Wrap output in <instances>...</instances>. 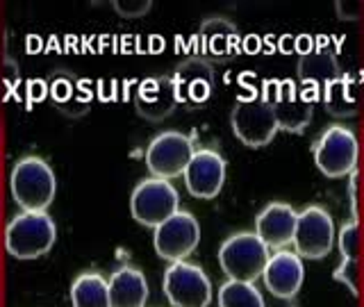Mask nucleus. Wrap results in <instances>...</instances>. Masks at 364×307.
I'll list each match as a JSON object with an SVG mask.
<instances>
[{
  "label": "nucleus",
  "instance_id": "nucleus-1",
  "mask_svg": "<svg viewBox=\"0 0 364 307\" xmlns=\"http://www.w3.org/2000/svg\"><path fill=\"white\" fill-rule=\"evenodd\" d=\"M9 189L23 212H46L57 193L55 171L41 157H23L11 168Z\"/></svg>",
  "mask_w": 364,
  "mask_h": 307
},
{
  "label": "nucleus",
  "instance_id": "nucleus-2",
  "mask_svg": "<svg viewBox=\"0 0 364 307\" xmlns=\"http://www.w3.org/2000/svg\"><path fill=\"white\" fill-rule=\"evenodd\" d=\"M57 227L46 212H21L5 230V248L16 259H37L55 246Z\"/></svg>",
  "mask_w": 364,
  "mask_h": 307
},
{
  "label": "nucleus",
  "instance_id": "nucleus-3",
  "mask_svg": "<svg viewBox=\"0 0 364 307\" xmlns=\"http://www.w3.org/2000/svg\"><path fill=\"white\" fill-rule=\"evenodd\" d=\"M269 262V248L255 232L228 237L219 248V264L228 280L255 282Z\"/></svg>",
  "mask_w": 364,
  "mask_h": 307
},
{
  "label": "nucleus",
  "instance_id": "nucleus-4",
  "mask_svg": "<svg viewBox=\"0 0 364 307\" xmlns=\"http://www.w3.org/2000/svg\"><path fill=\"white\" fill-rule=\"evenodd\" d=\"M358 136L346 125H333V128L323 130L314 144V162L326 178L350 176L358 166Z\"/></svg>",
  "mask_w": 364,
  "mask_h": 307
},
{
  "label": "nucleus",
  "instance_id": "nucleus-5",
  "mask_svg": "<svg viewBox=\"0 0 364 307\" xmlns=\"http://www.w3.org/2000/svg\"><path fill=\"white\" fill-rule=\"evenodd\" d=\"M180 210L178 189L168 180L148 178L134 187L130 196V212L136 223L157 227Z\"/></svg>",
  "mask_w": 364,
  "mask_h": 307
},
{
  "label": "nucleus",
  "instance_id": "nucleus-6",
  "mask_svg": "<svg viewBox=\"0 0 364 307\" xmlns=\"http://www.w3.org/2000/svg\"><path fill=\"white\" fill-rule=\"evenodd\" d=\"M164 296L173 307H208L212 303V282L198 264L173 262L162 280Z\"/></svg>",
  "mask_w": 364,
  "mask_h": 307
},
{
  "label": "nucleus",
  "instance_id": "nucleus-7",
  "mask_svg": "<svg viewBox=\"0 0 364 307\" xmlns=\"http://www.w3.org/2000/svg\"><path fill=\"white\" fill-rule=\"evenodd\" d=\"M193 153H196V148H193V141L187 134L166 130L162 134H157L155 139L148 144L146 166L151 171L153 178L171 180L185 173Z\"/></svg>",
  "mask_w": 364,
  "mask_h": 307
},
{
  "label": "nucleus",
  "instance_id": "nucleus-8",
  "mask_svg": "<svg viewBox=\"0 0 364 307\" xmlns=\"http://www.w3.org/2000/svg\"><path fill=\"white\" fill-rule=\"evenodd\" d=\"M232 132L248 148H262L273 141L278 132V123L273 109L264 98L239 100L230 114Z\"/></svg>",
  "mask_w": 364,
  "mask_h": 307
},
{
  "label": "nucleus",
  "instance_id": "nucleus-9",
  "mask_svg": "<svg viewBox=\"0 0 364 307\" xmlns=\"http://www.w3.org/2000/svg\"><path fill=\"white\" fill-rule=\"evenodd\" d=\"M276 117L278 130L301 134L312 121L314 102L303 94V89L294 80H278L273 82L264 98Z\"/></svg>",
  "mask_w": 364,
  "mask_h": 307
},
{
  "label": "nucleus",
  "instance_id": "nucleus-10",
  "mask_svg": "<svg viewBox=\"0 0 364 307\" xmlns=\"http://www.w3.org/2000/svg\"><path fill=\"white\" fill-rule=\"evenodd\" d=\"M335 246V223L323 208L310 205L299 212L294 232V248L296 255L307 259H321Z\"/></svg>",
  "mask_w": 364,
  "mask_h": 307
},
{
  "label": "nucleus",
  "instance_id": "nucleus-11",
  "mask_svg": "<svg viewBox=\"0 0 364 307\" xmlns=\"http://www.w3.org/2000/svg\"><path fill=\"white\" fill-rule=\"evenodd\" d=\"M198 242H200V225L196 221V216L182 210H178L162 225H157L153 237L155 253L162 259H168L171 264L187 259L196 250Z\"/></svg>",
  "mask_w": 364,
  "mask_h": 307
},
{
  "label": "nucleus",
  "instance_id": "nucleus-12",
  "mask_svg": "<svg viewBox=\"0 0 364 307\" xmlns=\"http://www.w3.org/2000/svg\"><path fill=\"white\" fill-rule=\"evenodd\" d=\"M182 176H185L187 191L193 198H216L225 182V159L212 148H200V151L193 153Z\"/></svg>",
  "mask_w": 364,
  "mask_h": 307
},
{
  "label": "nucleus",
  "instance_id": "nucleus-13",
  "mask_svg": "<svg viewBox=\"0 0 364 307\" xmlns=\"http://www.w3.org/2000/svg\"><path fill=\"white\" fill-rule=\"evenodd\" d=\"M296 71H299V85L303 89V94L312 102L321 100L328 87L335 85L337 80L344 75L335 53H330L326 48L303 53Z\"/></svg>",
  "mask_w": 364,
  "mask_h": 307
},
{
  "label": "nucleus",
  "instance_id": "nucleus-14",
  "mask_svg": "<svg viewBox=\"0 0 364 307\" xmlns=\"http://www.w3.org/2000/svg\"><path fill=\"white\" fill-rule=\"evenodd\" d=\"M171 80H173L178 102H182V105L198 107L212 96L214 71L205 57H189V60L180 62Z\"/></svg>",
  "mask_w": 364,
  "mask_h": 307
},
{
  "label": "nucleus",
  "instance_id": "nucleus-15",
  "mask_svg": "<svg viewBox=\"0 0 364 307\" xmlns=\"http://www.w3.org/2000/svg\"><path fill=\"white\" fill-rule=\"evenodd\" d=\"M48 96L64 117L80 119L89 112L91 100H94V91H91V85L87 80L75 75L73 71L57 68L48 77Z\"/></svg>",
  "mask_w": 364,
  "mask_h": 307
},
{
  "label": "nucleus",
  "instance_id": "nucleus-16",
  "mask_svg": "<svg viewBox=\"0 0 364 307\" xmlns=\"http://www.w3.org/2000/svg\"><path fill=\"white\" fill-rule=\"evenodd\" d=\"M178 105L180 102H178L171 75H151L141 80L139 87H136L134 107H136V114L146 121H151V123L164 121L176 112Z\"/></svg>",
  "mask_w": 364,
  "mask_h": 307
},
{
  "label": "nucleus",
  "instance_id": "nucleus-17",
  "mask_svg": "<svg viewBox=\"0 0 364 307\" xmlns=\"http://www.w3.org/2000/svg\"><path fill=\"white\" fill-rule=\"evenodd\" d=\"M262 278H264L267 289L273 296H278V298H291V296L301 291L303 280H305L301 255H296L291 250H284V248L269 255Z\"/></svg>",
  "mask_w": 364,
  "mask_h": 307
},
{
  "label": "nucleus",
  "instance_id": "nucleus-18",
  "mask_svg": "<svg viewBox=\"0 0 364 307\" xmlns=\"http://www.w3.org/2000/svg\"><path fill=\"white\" fill-rule=\"evenodd\" d=\"M296 221L299 212L287 203H269L264 210L257 214L255 221V235L264 242V246L271 250H282L287 244L294 242Z\"/></svg>",
  "mask_w": 364,
  "mask_h": 307
},
{
  "label": "nucleus",
  "instance_id": "nucleus-19",
  "mask_svg": "<svg viewBox=\"0 0 364 307\" xmlns=\"http://www.w3.org/2000/svg\"><path fill=\"white\" fill-rule=\"evenodd\" d=\"M200 53L214 62H228L239 50V30L232 21L223 16H210L198 30Z\"/></svg>",
  "mask_w": 364,
  "mask_h": 307
},
{
  "label": "nucleus",
  "instance_id": "nucleus-20",
  "mask_svg": "<svg viewBox=\"0 0 364 307\" xmlns=\"http://www.w3.org/2000/svg\"><path fill=\"white\" fill-rule=\"evenodd\" d=\"M148 282L146 276L134 266H121L109 278V303L112 307H146Z\"/></svg>",
  "mask_w": 364,
  "mask_h": 307
},
{
  "label": "nucleus",
  "instance_id": "nucleus-21",
  "mask_svg": "<svg viewBox=\"0 0 364 307\" xmlns=\"http://www.w3.org/2000/svg\"><path fill=\"white\" fill-rule=\"evenodd\" d=\"M73 307H112L109 282L96 271L80 273L71 284Z\"/></svg>",
  "mask_w": 364,
  "mask_h": 307
},
{
  "label": "nucleus",
  "instance_id": "nucleus-22",
  "mask_svg": "<svg viewBox=\"0 0 364 307\" xmlns=\"http://www.w3.org/2000/svg\"><path fill=\"white\" fill-rule=\"evenodd\" d=\"M323 105L326 112L333 114L335 119H353L360 107V96H358V85L350 75H341L335 85H330L323 94Z\"/></svg>",
  "mask_w": 364,
  "mask_h": 307
},
{
  "label": "nucleus",
  "instance_id": "nucleus-23",
  "mask_svg": "<svg viewBox=\"0 0 364 307\" xmlns=\"http://www.w3.org/2000/svg\"><path fill=\"white\" fill-rule=\"evenodd\" d=\"M219 307H264V298L253 282L228 280L219 289Z\"/></svg>",
  "mask_w": 364,
  "mask_h": 307
},
{
  "label": "nucleus",
  "instance_id": "nucleus-24",
  "mask_svg": "<svg viewBox=\"0 0 364 307\" xmlns=\"http://www.w3.org/2000/svg\"><path fill=\"white\" fill-rule=\"evenodd\" d=\"M360 246H362L360 223L358 219H353L341 225L339 230V253L344 259H360Z\"/></svg>",
  "mask_w": 364,
  "mask_h": 307
},
{
  "label": "nucleus",
  "instance_id": "nucleus-25",
  "mask_svg": "<svg viewBox=\"0 0 364 307\" xmlns=\"http://www.w3.org/2000/svg\"><path fill=\"white\" fill-rule=\"evenodd\" d=\"M335 280L344 284L353 296H360V259L341 257L339 266L335 269Z\"/></svg>",
  "mask_w": 364,
  "mask_h": 307
},
{
  "label": "nucleus",
  "instance_id": "nucleus-26",
  "mask_svg": "<svg viewBox=\"0 0 364 307\" xmlns=\"http://www.w3.org/2000/svg\"><path fill=\"white\" fill-rule=\"evenodd\" d=\"M112 7L123 18H141L153 9V3L151 0H117Z\"/></svg>",
  "mask_w": 364,
  "mask_h": 307
},
{
  "label": "nucleus",
  "instance_id": "nucleus-27",
  "mask_svg": "<svg viewBox=\"0 0 364 307\" xmlns=\"http://www.w3.org/2000/svg\"><path fill=\"white\" fill-rule=\"evenodd\" d=\"M18 66L11 60H5V66L0 68V100H5L11 94V87L18 82Z\"/></svg>",
  "mask_w": 364,
  "mask_h": 307
},
{
  "label": "nucleus",
  "instance_id": "nucleus-28",
  "mask_svg": "<svg viewBox=\"0 0 364 307\" xmlns=\"http://www.w3.org/2000/svg\"><path fill=\"white\" fill-rule=\"evenodd\" d=\"M335 7H337L339 18H344V21H355L362 16V11H364L362 3H337Z\"/></svg>",
  "mask_w": 364,
  "mask_h": 307
},
{
  "label": "nucleus",
  "instance_id": "nucleus-29",
  "mask_svg": "<svg viewBox=\"0 0 364 307\" xmlns=\"http://www.w3.org/2000/svg\"><path fill=\"white\" fill-rule=\"evenodd\" d=\"M46 96H48V82H43V80H30L28 82V100L39 102Z\"/></svg>",
  "mask_w": 364,
  "mask_h": 307
},
{
  "label": "nucleus",
  "instance_id": "nucleus-30",
  "mask_svg": "<svg viewBox=\"0 0 364 307\" xmlns=\"http://www.w3.org/2000/svg\"><path fill=\"white\" fill-rule=\"evenodd\" d=\"M353 178H350V205H353V210H355V205H358V173H355V171H353V173H350Z\"/></svg>",
  "mask_w": 364,
  "mask_h": 307
}]
</instances>
